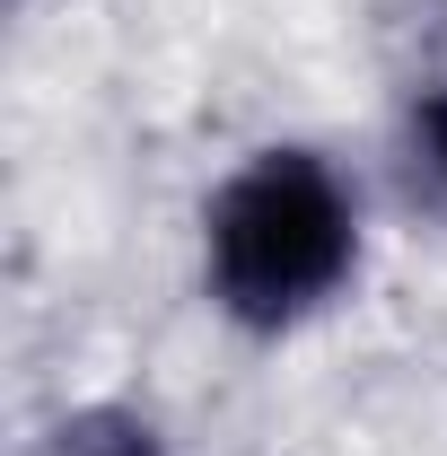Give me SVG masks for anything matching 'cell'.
<instances>
[{"instance_id": "cell-1", "label": "cell", "mask_w": 447, "mask_h": 456, "mask_svg": "<svg viewBox=\"0 0 447 456\" xmlns=\"http://www.w3.org/2000/svg\"><path fill=\"white\" fill-rule=\"evenodd\" d=\"M360 273V202L316 150H255L202 211L211 307L246 334H289Z\"/></svg>"}, {"instance_id": "cell-2", "label": "cell", "mask_w": 447, "mask_h": 456, "mask_svg": "<svg viewBox=\"0 0 447 456\" xmlns=\"http://www.w3.org/2000/svg\"><path fill=\"white\" fill-rule=\"evenodd\" d=\"M403 141H412V167L430 175V193L447 202V79L412 88V114H403Z\"/></svg>"}, {"instance_id": "cell-3", "label": "cell", "mask_w": 447, "mask_h": 456, "mask_svg": "<svg viewBox=\"0 0 447 456\" xmlns=\"http://www.w3.org/2000/svg\"><path fill=\"white\" fill-rule=\"evenodd\" d=\"M53 456H167V448H158L141 421H106V412H97V421H70L53 439Z\"/></svg>"}]
</instances>
